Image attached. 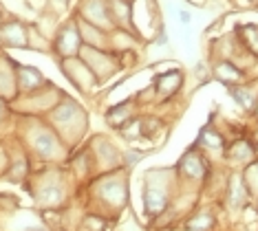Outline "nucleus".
I'll return each instance as SVG.
<instances>
[{
	"label": "nucleus",
	"mask_w": 258,
	"mask_h": 231,
	"mask_svg": "<svg viewBox=\"0 0 258 231\" xmlns=\"http://www.w3.org/2000/svg\"><path fill=\"white\" fill-rule=\"evenodd\" d=\"M46 123L55 130V134L60 137L64 145L71 147L84 137L89 119H86V112L82 110V106L75 99L64 95L55 108L46 112Z\"/></svg>",
	"instance_id": "f257e3e1"
},
{
	"label": "nucleus",
	"mask_w": 258,
	"mask_h": 231,
	"mask_svg": "<svg viewBox=\"0 0 258 231\" xmlns=\"http://www.w3.org/2000/svg\"><path fill=\"white\" fill-rule=\"evenodd\" d=\"M22 141L27 150L40 161H57L67 154V145L60 141L55 130L38 117H25L22 121Z\"/></svg>",
	"instance_id": "f03ea898"
},
{
	"label": "nucleus",
	"mask_w": 258,
	"mask_h": 231,
	"mask_svg": "<svg viewBox=\"0 0 258 231\" xmlns=\"http://www.w3.org/2000/svg\"><path fill=\"white\" fill-rule=\"evenodd\" d=\"M36 200L44 207H57L67 196V189H64V181H62V174L55 170L51 172H42L38 176V183H36Z\"/></svg>",
	"instance_id": "7ed1b4c3"
},
{
	"label": "nucleus",
	"mask_w": 258,
	"mask_h": 231,
	"mask_svg": "<svg viewBox=\"0 0 258 231\" xmlns=\"http://www.w3.org/2000/svg\"><path fill=\"white\" fill-rule=\"evenodd\" d=\"M60 68H62V73L67 75V80L71 82V84L78 88V91L82 93H89L93 91L99 82H97V77L93 75V70L86 66V62L82 60V57H64V60H60Z\"/></svg>",
	"instance_id": "20e7f679"
},
{
	"label": "nucleus",
	"mask_w": 258,
	"mask_h": 231,
	"mask_svg": "<svg viewBox=\"0 0 258 231\" xmlns=\"http://www.w3.org/2000/svg\"><path fill=\"white\" fill-rule=\"evenodd\" d=\"M80 57L86 62V66H89V68L93 70V75L97 77V82L108 80V77L117 70V57H115V55H110L108 51L93 49V46L82 44V49H80Z\"/></svg>",
	"instance_id": "39448f33"
},
{
	"label": "nucleus",
	"mask_w": 258,
	"mask_h": 231,
	"mask_svg": "<svg viewBox=\"0 0 258 231\" xmlns=\"http://www.w3.org/2000/svg\"><path fill=\"white\" fill-rule=\"evenodd\" d=\"M80 49H82V35H80L78 22L71 20L60 27L53 42V51L60 55V60H64V57H78Z\"/></svg>",
	"instance_id": "423d86ee"
},
{
	"label": "nucleus",
	"mask_w": 258,
	"mask_h": 231,
	"mask_svg": "<svg viewBox=\"0 0 258 231\" xmlns=\"http://www.w3.org/2000/svg\"><path fill=\"white\" fill-rule=\"evenodd\" d=\"M82 16L89 25L102 29V31H110L113 29V18H110V9L102 0H86L82 7Z\"/></svg>",
	"instance_id": "0eeeda50"
},
{
	"label": "nucleus",
	"mask_w": 258,
	"mask_h": 231,
	"mask_svg": "<svg viewBox=\"0 0 258 231\" xmlns=\"http://www.w3.org/2000/svg\"><path fill=\"white\" fill-rule=\"evenodd\" d=\"M18 97V82H16V62L9 57H0V99L11 104Z\"/></svg>",
	"instance_id": "6e6552de"
},
{
	"label": "nucleus",
	"mask_w": 258,
	"mask_h": 231,
	"mask_svg": "<svg viewBox=\"0 0 258 231\" xmlns=\"http://www.w3.org/2000/svg\"><path fill=\"white\" fill-rule=\"evenodd\" d=\"M16 82H18V95H29L36 93L42 86H46L49 82L44 80V75L40 73L38 68L33 66H22V64H16Z\"/></svg>",
	"instance_id": "1a4fd4ad"
},
{
	"label": "nucleus",
	"mask_w": 258,
	"mask_h": 231,
	"mask_svg": "<svg viewBox=\"0 0 258 231\" xmlns=\"http://www.w3.org/2000/svg\"><path fill=\"white\" fill-rule=\"evenodd\" d=\"M0 40L11 49H27L29 46V29L20 20H9L0 27Z\"/></svg>",
	"instance_id": "9d476101"
},
{
	"label": "nucleus",
	"mask_w": 258,
	"mask_h": 231,
	"mask_svg": "<svg viewBox=\"0 0 258 231\" xmlns=\"http://www.w3.org/2000/svg\"><path fill=\"white\" fill-rule=\"evenodd\" d=\"M144 203H146V211H148V216H159L163 209H166L168 205V196L166 192L159 187V185H148L144 192Z\"/></svg>",
	"instance_id": "9b49d317"
},
{
	"label": "nucleus",
	"mask_w": 258,
	"mask_h": 231,
	"mask_svg": "<svg viewBox=\"0 0 258 231\" xmlns=\"http://www.w3.org/2000/svg\"><path fill=\"white\" fill-rule=\"evenodd\" d=\"M214 77L219 82H223L225 86H240L245 82V77H243V73L234 66L232 62H219L214 66Z\"/></svg>",
	"instance_id": "f8f14e48"
},
{
	"label": "nucleus",
	"mask_w": 258,
	"mask_h": 231,
	"mask_svg": "<svg viewBox=\"0 0 258 231\" xmlns=\"http://www.w3.org/2000/svg\"><path fill=\"white\" fill-rule=\"evenodd\" d=\"M181 80H183V75H181L179 70H172V73H166V75L157 77L155 88H157V93H159V97L166 99V97H170V95L177 93L179 86H181Z\"/></svg>",
	"instance_id": "ddd939ff"
},
{
	"label": "nucleus",
	"mask_w": 258,
	"mask_h": 231,
	"mask_svg": "<svg viewBox=\"0 0 258 231\" xmlns=\"http://www.w3.org/2000/svg\"><path fill=\"white\" fill-rule=\"evenodd\" d=\"M179 168H181V172H183L187 179H201L203 172H205V165H203L201 154L195 152V150H190L183 159H181V165H179Z\"/></svg>",
	"instance_id": "4468645a"
},
{
	"label": "nucleus",
	"mask_w": 258,
	"mask_h": 231,
	"mask_svg": "<svg viewBox=\"0 0 258 231\" xmlns=\"http://www.w3.org/2000/svg\"><path fill=\"white\" fill-rule=\"evenodd\" d=\"M133 121V104L126 102V104H119L117 108H113L108 112V123L113 128H124L126 123Z\"/></svg>",
	"instance_id": "2eb2a0df"
},
{
	"label": "nucleus",
	"mask_w": 258,
	"mask_h": 231,
	"mask_svg": "<svg viewBox=\"0 0 258 231\" xmlns=\"http://www.w3.org/2000/svg\"><path fill=\"white\" fill-rule=\"evenodd\" d=\"M199 143L205 145L208 150H221V147L225 145V141H223V134H219L216 130L205 128L201 132V137H199Z\"/></svg>",
	"instance_id": "dca6fc26"
},
{
	"label": "nucleus",
	"mask_w": 258,
	"mask_h": 231,
	"mask_svg": "<svg viewBox=\"0 0 258 231\" xmlns=\"http://www.w3.org/2000/svg\"><path fill=\"white\" fill-rule=\"evenodd\" d=\"M240 38H243V44L247 46L251 53L258 55V27H254V25L243 27L240 29Z\"/></svg>",
	"instance_id": "f3484780"
},
{
	"label": "nucleus",
	"mask_w": 258,
	"mask_h": 231,
	"mask_svg": "<svg viewBox=\"0 0 258 231\" xmlns=\"http://www.w3.org/2000/svg\"><path fill=\"white\" fill-rule=\"evenodd\" d=\"M230 93L234 95V97H236V102L243 106V108H247V110L254 108V95H251L243 84H240V86H232Z\"/></svg>",
	"instance_id": "a211bd4d"
},
{
	"label": "nucleus",
	"mask_w": 258,
	"mask_h": 231,
	"mask_svg": "<svg viewBox=\"0 0 258 231\" xmlns=\"http://www.w3.org/2000/svg\"><path fill=\"white\" fill-rule=\"evenodd\" d=\"M243 181H240V176L236 174L232 179V189H230V196H232V205L238 207L240 203H243V196H245V189H243Z\"/></svg>",
	"instance_id": "6ab92c4d"
},
{
	"label": "nucleus",
	"mask_w": 258,
	"mask_h": 231,
	"mask_svg": "<svg viewBox=\"0 0 258 231\" xmlns=\"http://www.w3.org/2000/svg\"><path fill=\"white\" fill-rule=\"evenodd\" d=\"M232 157L240 159V161H247V159L254 157V147H251L249 143H245V141H240V143H236L232 147Z\"/></svg>",
	"instance_id": "aec40b11"
},
{
	"label": "nucleus",
	"mask_w": 258,
	"mask_h": 231,
	"mask_svg": "<svg viewBox=\"0 0 258 231\" xmlns=\"http://www.w3.org/2000/svg\"><path fill=\"white\" fill-rule=\"evenodd\" d=\"M212 227V216L210 214H201L197 218H192L190 222H187V229L190 231H203V229H210Z\"/></svg>",
	"instance_id": "412c9836"
}]
</instances>
